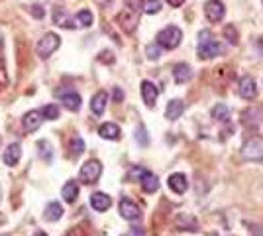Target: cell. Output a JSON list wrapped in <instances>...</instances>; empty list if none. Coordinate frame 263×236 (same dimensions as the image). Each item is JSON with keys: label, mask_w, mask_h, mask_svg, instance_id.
<instances>
[{"label": "cell", "mask_w": 263, "mask_h": 236, "mask_svg": "<svg viewBox=\"0 0 263 236\" xmlns=\"http://www.w3.org/2000/svg\"><path fill=\"white\" fill-rule=\"evenodd\" d=\"M198 57L200 59H212V57H216L222 53V44H218L212 34H210V30H200L198 32Z\"/></svg>", "instance_id": "obj_1"}, {"label": "cell", "mask_w": 263, "mask_h": 236, "mask_svg": "<svg viewBox=\"0 0 263 236\" xmlns=\"http://www.w3.org/2000/svg\"><path fill=\"white\" fill-rule=\"evenodd\" d=\"M181 42H183V32L177 26H167L157 34V44L163 49H175V47H179Z\"/></svg>", "instance_id": "obj_2"}, {"label": "cell", "mask_w": 263, "mask_h": 236, "mask_svg": "<svg viewBox=\"0 0 263 236\" xmlns=\"http://www.w3.org/2000/svg\"><path fill=\"white\" fill-rule=\"evenodd\" d=\"M59 45H61V38L53 32H47V34L37 42V47H35V51H37V56L42 57V59H47L49 56H53L55 51L59 49Z\"/></svg>", "instance_id": "obj_3"}, {"label": "cell", "mask_w": 263, "mask_h": 236, "mask_svg": "<svg viewBox=\"0 0 263 236\" xmlns=\"http://www.w3.org/2000/svg\"><path fill=\"white\" fill-rule=\"evenodd\" d=\"M241 157L248 161H263V138L255 136L250 138L243 146H241Z\"/></svg>", "instance_id": "obj_4"}, {"label": "cell", "mask_w": 263, "mask_h": 236, "mask_svg": "<svg viewBox=\"0 0 263 236\" xmlns=\"http://www.w3.org/2000/svg\"><path fill=\"white\" fill-rule=\"evenodd\" d=\"M100 173H102V164L97 161V159H88L87 164L81 168V171H79V179L83 181V183H87V185H90V183L99 181Z\"/></svg>", "instance_id": "obj_5"}, {"label": "cell", "mask_w": 263, "mask_h": 236, "mask_svg": "<svg viewBox=\"0 0 263 236\" xmlns=\"http://www.w3.org/2000/svg\"><path fill=\"white\" fill-rule=\"evenodd\" d=\"M118 209H120L122 219H126V221H138L142 216V209L138 207V203H134L128 197H122Z\"/></svg>", "instance_id": "obj_6"}, {"label": "cell", "mask_w": 263, "mask_h": 236, "mask_svg": "<svg viewBox=\"0 0 263 236\" xmlns=\"http://www.w3.org/2000/svg\"><path fill=\"white\" fill-rule=\"evenodd\" d=\"M118 24H120V28L124 32L132 34V32L136 30V26H138V12L134 10L132 6L124 8V10L118 14Z\"/></svg>", "instance_id": "obj_7"}, {"label": "cell", "mask_w": 263, "mask_h": 236, "mask_svg": "<svg viewBox=\"0 0 263 236\" xmlns=\"http://www.w3.org/2000/svg\"><path fill=\"white\" fill-rule=\"evenodd\" d=\"M57 97L61 99V102H63V106H65L67 111H79L81 108V95L79 93H75V90H57Z\"/></svg>", "instance_id": "obj_8"}, {"label": "cell", "mask_w": 263, "mask_h": 236, "mask_svg": "<svg viewBox=\"0 0 263 236\" xmlns=\"http://www.w3.org/2000/svg\"><path fill=\"white\" fill-rule=\"evenodd\" d=\"M224 12H226V8H224L222 0H209L204 6V14L210 22H220L224 18Z\"/></svg>", "instance_id": "obj_9"}, {"label": "cell", "mask_w": 263, "mask_h": 236, "mask_svg": "<svg viewBox=\"0 0 263 236\" xmlns=\"http://www.w3.org/2000/svg\"><path fill=\"white\" fill-rule=\"evenodd\" d=\"M42 122H44V116H42L40 111H30V113H26L22 118L24 132H35V130L42 126Z\"/></svg>", "instance_id": "obj_10"}, {"label": "cell", "mask_w": 263, "mask_h": 236, "mask_svg": "<svg viewBox=\"0 0 263 236\" xmlns=\"http://www.w3.org/2000/svg\"><path fill=\"white\" fill-rule=\"evenodd\" d=\"M167 185H169V189L173 193H177V195H183V193H186V189H189V181H186L185 173H171L169 179H167Z\"/></svg>", "instance_id": "obj_11"}, {"label": "cell", "mask_w": 263, "mask_h": 236, "mask_svg": "<svg viewBox=\"0 0 263 236\" xmlns=\"http://www.w3.org/2000/svg\"><path fill=\"white\" fill-rule=\"evenodd\" d=\"M175 225L179 230H186V232H197L198 230V221L189 213H179L175 219Z\"/></svg>", "instance_id": "obj_12"}, {"label": "cell", "mask_w": 263, "mask_h": 236, "mask_svg": "<svg viewBox=\"0 0 263 236\" xmlns=\"http://www.w3.org/2000/svg\"><path fill=\"white\" fill-rule=\"evenodd\" d=\"M90 207L97 211V213H104V211H108L110 207H112V199H110L106 193H92L90 195Z\"/></svg>", "instance_id": "obj_13"}, {"label": "cell", "mask_w": 263, "mask_h": 236, "mask_svg": "<svg viewBox=\"0 0 263 236\" xmlns=\"http://www.w3.org/2000/svg\"><path fill=\"white\" fill-rule=\"evenodd\" d=\"M240 95H241V99H248V101H252V99H255V97H257V85H255L253 77H250V75L241 77Z\"/></svg>", "instance_id": "obj_14"}, {"label": "cell", "mask_w": 263, "mask_h": 236, "mask_svg": "<svg viewBox=\"0 0 263 236\" xmlns=\"http://www.w3.org/2000/svg\"><path fill=\"white\" fill-rule=\"evenodd\" d=\"M20 157H22V146H20L18 142H14V144H10V146L4 150L2 159H4V164H6L8 168H14V166L20 161Z\"/></svg>", "instance_id": "obj_15"}, {"label": "cell", "mask_w": 263, "mask_h": 236, "mask_svg": "<svg viewBox=\"0 0 263 236\" xmlns=\"http://www.w3.org/2000/svg\"><path fill=\"white\" fill-rule=\"evenodd\" d=\"M120 126L114 122H104L102 126L99 128V136L100 138H104V140H112V142H116V140H120Z\"/></svg>", "instance_id": "obj_16"}, {"label": "cell", "mask_w": 263, "mask_h": 236, "mask_svg": "<svg viewBox=\"0 0 263 236\" xmlns=\"http://www.w3.org/2000/svg\"><path fill=\"white\" fill-rule=\"evenodd\" d=\"M183 113H185V102L181 99H173V101H169L167 108H165V118L167 120H177V118L183 116Z\"/></svg>", "instance_id": "obj_17"}, {"label": "cell", "mask_w": 263, "mask_h": 236, "mask_svg": "<svg viewBox=\"0 0 263 236\" xmlns=\"http://www.w3.org/2000/svg\"><path fill=\"white\" fill-rule=\"evenodd\" d=\"M106 102H108V95L104 90H99L92 97V101H90V111L97 114V116H102L104 111H106Z\"/></svg>", "instance_id": "obj_18"}, {"label": "cell", "mask_w": 263, "mask_h": 236, "mask_svg": "<svg viewBox=\"0 0 263 236\" xmlns=\"http://www.w3.org/2000/svg\"><path fill=\"white\" fill-rule=\"evenodd\" d=\"M157 87H155L152 81H143L142 83V99L147 106H154L155 101H157Z\"/></svg>", "instance_id": "obj_19"}, {"label": "cell", "mask_w": 263, "mask_h": 236, "mask_svg": "<svg viewBox=\"0 0 263 236\" xmlns=\"http://www.w3.org/2000/svg\"><path fill=\"white\" fill-rule=\"evenodd\" d=\"M53 24H57L59 28H65V30H73V28H77L75 22H73V18H71L63 8H55L53 10Z\"/></svg>", "instance_id": "obj_20"}, {"label": "cell", "mask_w": 263, "mask_h": 236, "mask_svg": "<svg viewBox=\"0 0 263 236\" xmlns=\"http://www.w3.org/2000/svg\"><path fill=\"white\" fill-rule=\"evenodd\" d=\"M140 183H142V189L145 193H155L157 189H159V179L155 177L154 173L147 169L145 173L142 175V179H140Z\"/></svg>", "instance_id": "obj_21"}, {"label": "cell", "mask_w": 263, "mask_h": 236, "mask_svg": "<svg viewBox=\"0 0 263 236\" xmlns=\"http://www.w3.org/2000/svg\"><path fill=\"white\" fill-rule=\"evenodd\" d=\"M61 197H63V201L65 203H75L79 197V185L77 181H67L65 185H63V189H61Z\"/></svg>", "instance_id": "obj_22"}, {"label": "cell", "mask_w": 263, "mask_h": 236, "mask_svg": "<svg viewBox=\"0 0 263 236\" xmlns=\"http://www.w3.org/2000/svg\"><path fill=\"white\" fill-rule=\"evenodd\" d=\"M45 221H49V223H55V221H59L61 216H63V207H61V203H47V207H45Z\"/></svg>", "instance_id": "obj_23"}, {"label": "cell", "mask_w": 263, "mask_h": 236, "mask_svg": "<svg viewBox=\"0 0 263 236\" xmlns=\"http://www.w3.org/2000/svg\"><path fill=\"white\" fill-rule=\"evenodd\" d=\"M191 77H193V71L189 67V63H179V65H175V69H173V79H175V83L183 85V83H186Z\"/></svg>", "instance_id": "obj_24"}, {"label": "cell", "mask_w": 263, "mask_h": 236, "mask_svg": "<svg viewBox=\"0 0 263 236\" xmlns=\"http://www.w3.org/2000/svg\"><path fill=\"white\" fill-rule=\"evenodd\" d=\"M73 22H75L77 28H90L92 22H95V16H92V12L90 10H81L77 16L73 18Z\"/></svg>", "instance_id": "obj_25"}, {"label": "cell", "mask_w": 263, "mask_h": 236, "mask_svg": "<svg viewBox=\"0 0 263 236\" xmlns=\"http://www.w3.org/2000/svg\"><path fill=\"white\" fill-rule=\"evenodd\" d=\"M212 118L218 120V122H228L230 120V108L226 104H222V102L214 104L212 106Z\"/></svg>", "instance_id": "obj_26"}, {"label": "cell", "mask_w": 263, "mask_h": 236, "mask_svg": "<svg viewBox=\"0 0 263 236\" xmlns=\"http://www.w3.org/2000/svg\"><path fill=\"white\" fill-rule=\"evenodd\" d=\"M37 150H40V157L44 161H51L53 159V150H51V144L47 140H40L37 142Z\"/></svg>", "instance_id": "obj_27"}, {"label": "cell", "mask_w": 263, "mask_h": 236, "mask_svg": "<svg viewBox=\"0 0 263 236\" xmlns=\"http://www.w3.org/2000/svg\"><path fill=\"white\" fill-rule=\"evenodd\" d=\"M71 156L73 157H77V156H81L83 152H85V140L83 138H79V136H75L73 140H71Z\"/></svg>", "instance_id": "obj_28"}, {"label": "cell", "mask_w": 263, "mask_h": 236, "mask_svg": "<svg viewBox=\"0 0 263 236\" xmlns=\"http://www.w3.org/2000/svg\"><path fill=\"white\" fill-rule=\"evenodd\" d=\"M142 10L145 14H157V12L161 10V0H143Z\"/></svg>", "instance_id": "obj_29"}, {"label": "cell", "mask_w": 263, "mask_h": 236, "mask_svg": "<svg viewBox=\"0 0 263 236\" xmlns=\"http://www.w3.org/2000/svg\"><path fill=\"white\" fill-rule=\"evenodd\" d=\"M40 113L44 116V120H57L59 118V108L55 104H45Z\"/></svg>", "instance_id": "obj_30"}, {"label": "cell", "mask_w": 263, "mask_h": 236, "mask_svg": "<svg viewBox=\"0 0 263 236\" xmlns=\"http://www.w3.org/2000/svg\"><path fill=\"white\" fill-rule=\"evenodd\" d=\"M134 138H136V142H138L140 146H147V144H149V136H147L145 126H138V128H136V134H134Z\"/></svg>", "instance_id": "obj_31"}, {"label": "cell", "mask_w": 263, "mask_h": 236, "mask_svg": "<svg viewBox=\"0 0 263 236\" xmlns=\"http://www.w3.org/2000/svg\"><path fill=\"white\" fill-rule=\"evenodd\" d=\"M145 53H147V57H149L152 61L159 59V56H161V45H159V44H149V45H147V49H145Z\"/></svg>", "instance_id": "obj_32"}, {"label": "cell", "mask_w": 263, "mask_h": 236, "mask_svg": "<svg viewBox=\"0 0 263 236\" xmlns=\"http://www.w3.org/2000/svg\"><path fill=\"white\" fill-rule=\"evenodd\" d=\"M224 35H226V40H228L232 45L238 44V32H236L234 26H226V28H224Z\"/></svg>", "instance_id": "obj_33"}, {"label": "cell", "mask_w": 263, "mask_h": 236, "mask_svg": "<svg viewBox=\"0 0 263 236\" xmlns=\"http://www.w3.org/2000/svg\"><path fill=\"white\" fill-rule=\"evenodd\" d=\"M145 171H147V169L142 168V166H136V168H132V169H130V179L140 181V179H142V175L145 173Z\"/></svg>", "instance_id": "obj_34"}, {"label": "cell", "mask_w": 263, "mask_h": 236, "mask_svg": "<svg viewBox=\"0 0 263 236\" xmlns=\"http://www.w3.org/2000/svg\"><path fill=\"white\" fill-rule=\"evenodd\" d=\"M30 12H32L35 18H44V10H42V6H40V4H33Z\"/></svg>", "instance_id": "obj_35"}, {"label": "cell", "mask_w": 263, "mask_h": 236, "mask_svg": "<svg viewBox=\"0 0 263 236\" xmlns=\"http://www.w3.org/2000/svg\"><path fill=\"white\" fill-rule=\"evenodd\" d=\"M167 4H169V6H173V8H179V6H183V4H185V0H167Z\"/></svg>", "instance_id": "obj_36"}, {"label": "cell", "mask_w": 263, "mask_h": 236, "mask_svg": "<svg viewBox=\"0 0 263 236\" xmlns=\"http://www.w3.org/2000/svg\"><path fill=\"white\" fill-rule=\"evenodd\" d=\"M122 99H124L122 90L120 89H114V101H116V102H122Z\"/></svg>", "instance_id": "obj_37"}, {"label": "cell", "mask_w": 263, "mask_h": 236, "mask_svg": "<svg viewBox=\"0 0 263 236\" xmlns=\"http://www.w3.org/2000/svg\"><path fill=\"white\" fill-rule=\"evenodd\" d=\"M65 236H81V234H79V230H77V228H73V230H69V232H67Z\"/></svg>", "instance_id": "obj_38"}, {"label": "cell", "mask_w": 263, "mask_h": 236, "mask_svg": "<svg viewBox=\"0 0 263 236\" xmlns=\"http://www.w3.org/2000/svg\"><path fill=\"white\" fill-rule=\"evenodd\" d=\"M35 236H47V234H45V232H42V230H40V232H35Z\"/></svg>", "instance_id": "obj_39"}, {"label": "cell", "mask_w": 263, "mask_h": 236, "mask_svg": "<svg viewBox=\"0 0 263 236\" xmlns=\"http://www.w3.org/2000/svg\"><path fill=\"white\" fill-rule=\"evenodd\" d=\"M124 236H136V234H132V232H128V234H124Z\"/></svg>", "instance_id": "obj_40"}, {"label": "cell", "mask_w": 263, "mask_h": 236, "mask_svg": "<svg viewBox=\"0 0 263 236\" xmlns=\"http://www.w3.org/2000/svg\"><path fill=\"white\" fill-rule=\"evenodd\" d=\"M209 236H218V234H209Z\"/></svg>", "instance_id": "obj_41"}]
</instances>
